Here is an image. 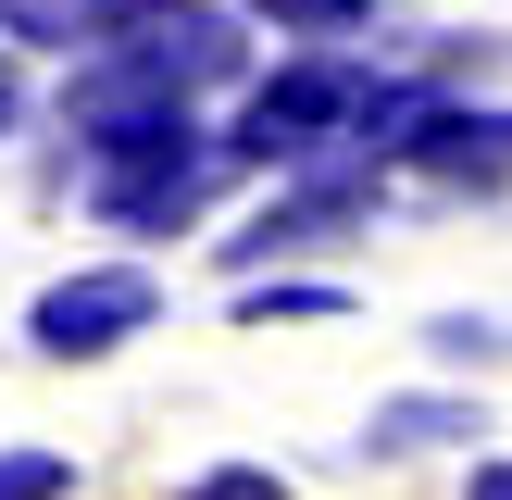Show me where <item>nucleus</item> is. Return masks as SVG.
<instances>
[{
  "label": "nucleus",
  "mask_w": 512,
  "mask_h": 500,
  "mask_svg": "<svg viewBox=\"0 0 512 500\" xmlns=\"http://www.w3.org/2000/svg\"><path fill=\"white\" fill-rule=\"evenodd\" d=\"M363 75L350 63H288V75H263L250 88V113H238V163H325V150H350L363 138Z\"/></svg>",
  "instance_id": "nucleus-1"
},
{
  "label": "nucleus",
  "mask_w": 512,
  "mask_h": 500,
  "mask_svg": "<svg viewBox=\"0 0 512 500\" xmlns=\"http://www.w3.org/2000/svg\"><path fill=\"white\" fill-rule=\"evenodd\" d=\"M150 313H163V288H150L138 263H88V275H63V288H38V313H25V338H38V350H63V363H88V350L138 338Z\"/></svg>",
  "instance_id": "nucleus-2"
},
{
  "label": "nucleus",
  "mask_w": 512,
  "mask_h": 500,
  "mask_svg": "<svg viewBox=\"0 0 512 500\" xmlns=\"http://www.w3.org/2000/svg\"><path fill=\"white\" fill-rule=\"evenodd\" d=\"M363 200H375V175H363V163H325L313 188H288V200H263V213H250L238 238H225V263L250 275V263H275V250H313L325 225H350V213H363Z\"/></svg>",
  "instance_id": "nucleus-3"
},
{
  "label": "nucleus",
  "mask_w": 512,
  "mask_h": 500,
  "mask_svg": "<svg viewBox=\"0 0 512 500\" xmlns=\"http://www.w3.org/2000/svg\"><path fill=\"white\" fill-rule=\"evenodd\" d=\"M400 163H425V175H450V188H500L512 175V113H488V100H425V125L400 138Z\"/></svg>",
  "instance_id": "nucleus-4"
},
{
  "label": "nucleus",
  "mask_w": 512,
  "mask_h": 500,
  "mask_svg": "<svg viewBox=\"0 0 512 500\" xmlns=\"http://www.w3.org/2000/svg\"><path fill=\"white\" fill-rule=\"evenodd\" d=\"M200 188H213V150H200V163H150V175H88V200L113 225H188Z\"/></svg>",
  "instance_id": "nucleus-5"
},
{
  "label": "nucleus",
  "mask_w": 512,
  "mask_h": 500,
  "mask_svg": "<svg viewBox=\"0 0 512 500\" xmlns=\"http://www.w3.org/2000/svg\"><path fill=\"white\" fill-rule=\"evenodd\" d=\"M363 438L375 450H438V438H475V413H463V400H375Z\"/></svg>",
  "instance_id": "nucleus-6"
},
{
  "label": "nucleus",
  "mask_w": 512,
  "mask_h": 500,
  "mask_svg": "<svg viewBox=\"0 0 512 500\" xmlns=\"http://www.w3.org/2000/svg\"><path fill=\"white\" fill-rule=\"evenodd\" d=\"M0 500H75V463L63 450H0Z\"/></svg>",
  "instance_id": "nucleus-7"
},
{
  "label": "nucleus",
  "mask_w": 512,
  "mask_h": 500,
  "mask_svg": "<svg viewBox=\"0 0 512 500\" xmlns=\"http://www.w3.org/2000/svg\"><path fill=\"white\" fill-rule=\"evenodd\" d=\"M175 500H288V475H263V463H213V475H188Z\"/></svg>",
  "instance_id": "nucleus-8"
},
{
  "label": "nucleus",
  "mask_w": 512,
  "mask_h": 500,
  "mask_svg": "<svg viewBox=\"0 0 512 500\" xmlns=\"http://www.w3.org/2000/svg\"><path fill=\"white\" fill-rule=\"evenodd\" d=\"M263 13H275V25H300V38H350L375 0H263Z\"/></svg>",
  "instance_id": "nucleus-9"
},
{
  "label": "nucleus",
  "mask_w": 512,
  "mask_h": 500,
  "mask_svg": "<svg viewBox=\"0 0 512 500\" xmlns=\"http://www.w3.org/2000/svg\"><path fill=\"white\" fill-rule=\"evenodd\" d=\"M250 313H263V325L275 313H338V288H250Z\"/></svg>",
  "instance_id": "nucleus-10"
},
{
  "label": "nucleus",
  "mask_w": 512,
  "mask_h": 500,
  "mask_svg": "<svg viewBox=\"0 0 512 500\" xmlns=\"http://www.w3.org/2000/svg\"><path fill=\"white\" fill-rule=\"evenodd\" d=\"M425 350H438V363H475V350H500V338H488V325H475V313H450V325H438V338H425Z\"/></svg>",
  "instance_id": "nucleus-11"
},
{
  "label": "nucleus",
  "mask_w": 512,
  "mask_h": 500,
  "mask_svg": "<svg viewBox=\"0 0 512 500\" xmlns=\"http://www.w3.org/2000/svg\"><path fill=\"white\" fill-rule=\"evenodd\" d=\"M463 500H512V463H475V488Z\"/></svg>",
  "instance_id": "nucleus-12"
},
{
  "label": "nucleus",
  "mask_w": 512,
  "mask_h": 500,
  "mask_svg": "<svg viewBox=\"0 0 512 500\" xmlns=\"http://www.w3.org/2000/svg\"><path fill=\"white\" fill-rule=\"evenodd\" d=\"M13 113H25V100H13V75H0V138H13Z\"/></svg>",
  "instance_id": "nucleus-13"
}]
</instances>
